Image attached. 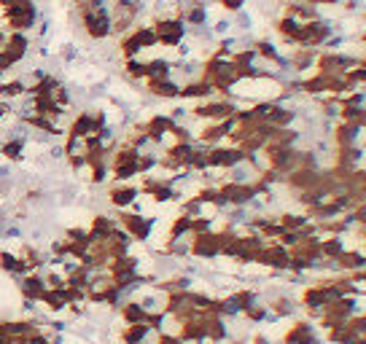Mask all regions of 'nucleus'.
<instances>
[{"label": "nucleus", "mask_w": 366, "mask_h": 344, "mask_svg": "<svg viewBox=\"0 0 366 344\" xmlns=\"http://www.w3.org/2000/svg\"><path fill=\"white\" fill-rule=\"evenodd\" d=\"M0 19H3V30L6 33H30V30L38 27L41 11H38L35 0H19L14 8L0 11Z\"/></svg>", "instance_id": "1"}, {"label": "nucleus", "mask_w": 366, "mask_h": 344, "mask_svg": "<svg viewBox=\"0 0 366 344\" xmlns=\"http://www.w3.org/2000/svg\"><path fill=\"white\" fill-rule=\"evenodd\" d=\"M14 283H17V290H19L22 302H24L27 309L41 302V296L46 293V288H49L46 280H43V272H27V275L17 277Z\"/></svg>", "instance_id": "2"}, {"label": "nucleus", "mask_w": 366, "mask_h": 344, "mask_svg": "<svg viewBox=\"0 0 366 344\" xmlns=\"http://www.w3.org/2000/svg\"><path fill=\"white\" fill-rule=\"evenodd\" d=\"M154 33H157V43L162 46H178L186 35V27H183V19L178 17H162L154 24Z\"/></svg>", "instance_id": "3"}, {"label": "nucleus", "mask_w": 366, "mask_h": 344, "mask_svg": "<svg viewBox=\"0 0 366 344\" xmlns=\"http://www.w3.org/2000/svg\"><path fill=\"white\" fill-rule=\"evenodd\" d=\"M30 46H33V41H30L27 33H6V46H3V51L17 62V65H22V62L27 60Z\"/></svg>", "instance_id": "4"}, {"label": "nucleus", "mask_w": 366, "mask_h": 344, "mask_svg": "<svg viewBox=\"0 0 366 344\" xmlns=\"http://www.w3.org/2000/svg\"><path fill=\"white\" fill-rule=\"evenodd\" d=\"M119 223H116V218H111V215H92V223H89V240L92 243H105L111 234H113V229H116Z\"/></svg>", "instance_id": "5"}, {"label": "nucleus", "mask_w": 366, "mask_h": 344, "mask_svg": "<svg viewBox=\"0 0 366 344\" xmlns=\"http://www.w3.org/2000/svg\"><path fill=\"white\" fill-rule=\"evenodd\" d=\"M24 148H27V138L24 135H11V138H6L0 142V156L6 162L17 164L24 159Z\"/></svg>", "instance_id": "6"}, {"label": "nucleus", "mask_w": 366, "mask_h": 344, "mask_svg": "<svg viewBox=\"0 0 366 344\" xmlns=\"http://www.w3.org/2000/svg\"><path fill=\"white\" fill-rule=\"evenodd\" d=\"M0 272L3 275H8V277H22V275H27L30 269H27V263L22 261V256L19 253H14V250H0Z\"/></svg>", "instance_id": "7"}, {"label": "nucleus", "mask_w": 366, "mask_h": 344, "mask_svg": "<svg viewBox=\"0 0 366 344\" xmlns=\"http://www.w3.org/2000/svg\"><path fill=\"white\" fill-rule=\"evenodd\" d=\"M135 199H138V191L132 186H127V183H116V186L108 188V202L113 204L116 210H127Z\"/></svg>", "instance_id": "8"}, {"label": "nucleus", "mask_w": 366, "mask_h": 344, "mask_svg": "<svg viewBox=\"0 0 366 344\" xmlns=\"http://www.w3.org/2000/svg\"><path fill=\"white\" fill-rule=\"evenodd\" d=\"M46 306V312L49 315H60V312H65L67 309V293H65V288H46V293L41 296V302Z\"/></svg>", "instance_id": "9"}, {"label": "nucleus", "mask_w": 366, "mask_h": 344, "mask_svg": "<svg viewBox=\"0 0 366 344\" xmlns=\"http://www.w3.org/2000/svg\"><path fill=\"white\" fill-rule=\"evenodd\" d=\"M27 97V81L24 79H3L0 81V100H22Z\"/></svg>", "instance_id": "10"}, {"label": "nucleus", "mask_w": 366, "mask_h": 344, "mask_svg": "<svg viewBox=\"0 0 366 344\" xmlns=\"http://www.w3.org/2000/svg\"><path fill=\"white\" fill-rule=\"evenodd\" d=\"M124 73L129 76V79H145V62H141L138 57H132V60H124Z\"/></svg>", "instance_id": "11"}, {"label": "nucleus", "mask_w": 366, "mask_h": 344, "mask_svg": "<svg viewBox=\"0 0 366 344\" xmlns=\"http://www.w3.org/2000/svg\"><path fill=\"white\" fill-rule=\"evenodd\" d=\"M218 3L224 6L226 11H232V14H234V11H240V8L245 6V0H218Z\"/></svg>", "instance_id": "12"}, {"label": "nucleus", "mask_w": 366, "mask_h": 344, "mask_svg": "<svg viewBox=\"0 0 366 344\" xmlns=\"http://www.w3.org/2000/svg\"><path fill=\"white\" fill-rule=\"evenodd\" d=\"M14 113V108H11V102L8 100H0V124H3V119H8Z\"/></svg>", "instance_id": "13"}, {"label": "nucleus", "mask_w": 366, "mask_h": 344, "mask_svg": "<svg viewBox=\"0 0 366 344\" xmlns=\"http://www.w3.org/2000/svg\"><path fill=\"white\" fill-rule=\"evenodd\" d=\"M19 0H0V11H6V8H14Z\"/></svg>", "instance_id": "14"}, {"label": "nucleus", "mask_w": 366, "mask_h": 344, "mask_svg": "<svg viewBox=\"0 0 366 344\" xmlns=\"http://www.w3.org/2000/svg\"><path fill=\"white\" fill-rule=\"evenodd\" d=\"M89 3H92V0H73V6H76V8H81V6H89Z\"/></svg>", "instance_id": "15"}, {"label": "nucleus", "mask_w": 366, "mask_h": 344, "mask_svg": "<svg viewBox=\"0 0 366 344\" xmlns=\"http://www.w3.org/2000/svg\"><path fill=\"white\" fill-rule=\"evenodd\" d=\"M3 46H6V30H0V51H3Z\"/></svg>", "instance_id": "16"}]
</instances>
